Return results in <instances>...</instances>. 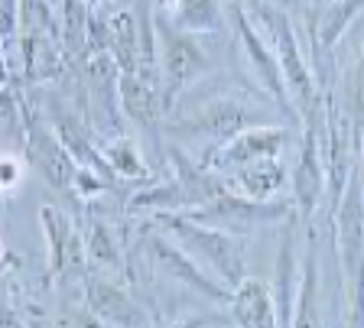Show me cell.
Returning a JSON list of instances; mask_svg holds the SVG:
<instances>
[{
    "instance_id": "20",
    "label": "cell",
    "mask_w": 364,
    "mask_h": 328,
    "mask_svg": "<svg viewBox=\"0 0 364 328\" xmlns=\"http://www.w3.org/2000/svg\"><path fill=\"white\" fill-rule=\"evenodd\" d=\"M364 10V0H332L318 20L316 33H312V46H318V53H332L335 43L341 39V33L348 30V23Z\"/></svg>"
},
{
    "instance_id": "5",
    "label": "cell",
    "mask_w": 364,
    "mask_h": 328,
    "mask_svg": "<svg viewBox=\"0 0 364 328\" xmlns=\"http://www.w3.org/2000/svg\"><path fill=\"white\" fill-rule=\"evenodd\" d=\"M335 212V237H338V260L345 283H358L364 276V179L351 173L345 192L332 205Z\"/></svg>"
},
{
    "instance_id": "21",
    "label": "cell",
    "mask_w": 364,
    "mask_h": 328,
    "mask_svg": "<svg viewBox=\"0 0 364 328\" xmlns=\"http://www.w3.org/2000/svg\"><path fill=\"white\" fill-rule=\"evenodd\" d=\"M173 23L186 33H212L218 30L221 0H176Z\"/></svg>"
},
{
    "instance_id": "4",
    "label": "cell",
    "mask_w": 364,
    "mask_h": 328,
    "mask_svg": "<svg viewBox=\"0 0 364 328\" xmlns=\"http://www.w3.org/2000/svg\"><path fill=\"white\" fill-rule=\"evenodd\" d=\"M293 202H257L247 195L225 189L218 192L212 202L192 208V212H179L186 218H196L202 224H215V228H228V231H244L250 224H267V222H287L293 214Z\"/></svg>"
},
{
    "instance_id": "9",
    "label": "cell",
    "mask_w": 364,
    "mask_h": 328,
    "mask_svg": "<svg viewBox=\"0 0 364 328\" xmlns=\"http://www.w3.org/2000/svg\"><path fill=\"white\" fill-rule=\"evenodd\" d=\"M26 133H30L26 137V153H30V160L36 163V169L46 176V182L53 185V189L68 192L78 182L82 166L72 160V153L65 150L59 133H53L36 114H26Z\"/></svg>"
},
{
    "instance_id": "13",
    "label": "cell",
    "mask_w": 364,
    "mask_h": 328,
    "mask_svg": "<svg viewBox=\"0 0 364 328\" xmlns=\"http://www.w3.org/2000/svg\"><path fill=\"white\" fill-rule=\"evenodd\" d=\"M247 111L237 101H208V104L196 107L189 117H179V121L166 124V130L173 133H192V137H215L221 140L235 137L247 127Z\"/></svg>"
},
{
    "instance_id": "10",
    "label": "cell",
    "mask_w": 364,
    "mask_h": 328,
    "mask_svg": "<svg viewBox=\"0 0 364 328\" xmlns=\"http://www.w3.org/2000/svg\"><path fill=\"white\" fill-rule=\"evenodd\" d=\"M85 305L111 328H150V315L127 290L98 273H85Z\"/></svg>"
},
{
    "instance_id": "11",
    "label": "cell",
    "mask_w": 364,
    "mask_h": 328,
    "mask_svg": "<svg viewBox=\"0 0 364 328\" xmlns=\"http://www.w3.org/2000/svg\"><path fill=\"white\" fill-rule=\"evenodd\" d=\"M231 16H235L237 39H241V46H244V53H247L254 72H257L260 84H264L267 94H273V101H277V104H280L283 111L289 114L293 101H289V92H287V82H283V72H280V62H277V53H273V49L264 43V36L254 30V23H250V16H247V10H244V7L231 4Z\"/></svg>"
},
{
    "instance_id": "8",
    "label": "cell",
    "mask_w": 364,
    "mask_h": 328,
    "mask_svg": "<svg viewBox=\"0 0 364 328\" xmlns=\"http://www.w3.org/2000/svg\"><path fill=\"white\" fill-rule=\"evenodd\" d=\"M287 146V130L280 127H244L241 133L215 143V150L205 153L202 166L215 173H237L260 160H277Z\"/></svg>"
},
{
    "instance_id": "31",
    "label": "cell",
    "mask_w": 364,
    "mask_h": 328,
    "mask_svg": "<svg viewBox=\"0 0 364 328\" xmlns=\"http://www.w3.org/2000/svg\"><path fill=\"white\" fill-rule=\"evenodd\" d=\"M85 4H98V0H85Z\"/></svg>"
},
{
    "instance_id": "26",
    "label": "cell",
    "mask_w": 364,
    "mask_h": 328,
    "mask_svg": "<svg viewBox=\"0 0 364 328\" xmlns=\"http://www.w3.org/2000/svg\"><path fill=\"white\" fill-rule=\"evenodd\" d=\"M0 328H26L23 315H16L14 305H7L4 299H0Z\"/></svg>"
},
{
    "instance_id": "7",
    "label": "cell",
    "mask_w": 364,
    "mask_h": 328,
    "mask_svg": "<svg viewBox=\"0 0 364 328\" xmlns=\"http://www.w3.org/2000/svg\"><path fill=\"white\" fill-rule=\"evenodd\" d=\"M39 222L46 231V244H49V276H53L59 286L85 280L88 273V253H85V241L75 231L72 218H68L62 208L43 205L39 208Z\"/></svg>"
},
{
    "instance_id": "17",
    "label": "cell",
    "mask_w": 364,
    "mask_h": 328,
    "mask_svg": "<svg viewBox=\"0 0 364 328\" xmlns=\"http://www.w3.org/2000/svg\"><path fill=\"white\" fill-rule=\"evenodd\" d=\"M289 328H318V257H316V234H309V247L303 257V273H299V293L293 305V322Z\"/></svg>"
},
{
    "instance_id": "14",
    "label": "cell",
    "mask_w": 364,
    "mask_h": 328,
    "mask_svg": "<svg viewBox=\"0 0 364 328\" xmlns=\"http://www.w3.org/2000/svg\"><path fill=\"white\" fill-rule=\"evenodd\" d=\"M231 322L237 328H280V319H277V302H273V290L267 283L247 280L235 290V299H231Z\"/></svg>"
},
{
    "instance_id": "30",
    "label": "cell",
    "mask_w": 364,
    "mask_h": 328,
    "mask_svg": "<svg viewBox=\"0 0 364 328\" xmlns=\"http://www.w3.org/2000/svg\"><path fill=\"white\" fill-rule=\"evenodd\" d=\"M0 82H7V65H4V49H0Z\"/></svg>"
},
{
    "instance_id": "1",
    "label": "cell",
    "mask_w": 364,
    "mask_h": 328,
    "mask_svg": "<svg viewBox=\"0 0 364 328\" xmlns=\"http://www.w3.org/2000/svg\"><path fill=\"white\" fill-rule=\"evenodd\" d=\"M153 218H156V228H166L169 234L179 237L182 251H189L231 293L247 280V273H244V251L231 231L215 228V224H202L179 212H163V214H153Z\"/></svg>"
},
{
    "instance_id": "28",
    "label": "cell",
    "mask_w": 364,
    "mask_h": 328,
    "mask_svg": "<svg viewBox=\"0 0 364 328\" xmlns=\"http://www.w3.org/2000/svg\"><path fill=\"white\" fill-rule=\"evenodd\" d=\"M23 322H26V328H55V322H49L43 312H30V315H23Z\"/></svg>"
},
{
    "instance_id": "19",
    "label": "cell",
    "mask_w": 364,
    "mask_h": 328,
    "mask_svg": "<svg viewBox=\"0 0 364 328\" xmlns=\"http://www.w3.org/2000/svg\"><path fill=\"white\" fill-rule=\"evenodd\" d=\"M85 253H88V267L114 270V273H130V270L124 267L121 241L114 237V231L107 228L101 218H88V231H85Z\"/></svg>"
},
{
    "instance_id": "3",
    "label": "cell",
    "mask_w": 364,
    "mask_h": 328,
    "mask_svg": "<svg viewBox=\"0 0 364 328\" xmlns=\"http://www.w3.org/2000/svg\"><path fill=\"white\" fill-rule=\"evenodd\" d=\"M156 33L163 43L159 46V62H163L159 101H163V111H169L176 104V94L208 69V59H205V49L192 39V33L179 30L169 16H156Z\"/></svg>"
},
{
    "instance_id": "18",
    "label": "cell",
    "mask_w": 364,
    "mask_h": 328,
    "mask_svg": "<svg viewBox=\"0 0 364 328\" xmlns=\"http://www.w3.org/2000/svg\"><path fill=\"white\" fill-rule=\"evenodd\" d=\"M192 195L186 192V185L179 179L173 182H153L144 192L130 195L127 214H163V212H189Z\"/></svg>"
},
{
    "instance_id": "2",
    "label": "cell",
    "mask_w": 364,
    "mask_h": 328,
    "mask_svg": "<svg viewBox=\"0 0 364 328\" xmlns=\"http://www.w3.org/2000/svg\"><path fill=\"white\" fill-rule=\"evenodd\" d=\"M254 10H257L260 23H264L273 36V53H277V62H280L289 101L299 107V121H303V127H312V111H316V104H318L316 78H312L309 65H306L303 53H299V43H296V36H293V26H289V20H287L283 10H273V7H267V4H257V0H254Z\"/></svg>"
},
{
    "instance_id": "16",
    "label": "cell",
    "mask_w": 364,
    "mask_h": 328,
    "mask_svg": "<svg viewBox=\"0 0 364 328\" xmlns=\"http://www.w3.org/2000/svg\"><path fill=\"white\" fill-rule=\"evenodd\" d=\"M231 176H235L231 192L247 195V199H257V202H270L280 192V185L287 182V169H283L280 160H260V163H250V166L231 173Z\"/></svg>"
},
{
    "instance_id": "27",
    "label": "cell",
    "mask_w": 364,
    "mask_h": 328,
    "mask_svg": "<svg viewBox=\"0 0 364 328\" xmlns=\"http://www.w3.org/2000/svg\"><path fill=\"white\" fill-rule=\"evenodd\" d=\"M16 176H20V169H16L14 156H0V185H14Z\"/></svg>"
},
{
    "instance_id": "23",
    "label": "cell",
    "mask_w": 364,
    "mask_h": 328,
    "mask_svg": "<svg viewBox=\"0 0 364 328\" xmlns=\"http://www.w3.org/2000/svg\"><path fill=\"white\" fill-rule=\"evenodd\" d=\"M20 23H23V33L30 39L55 36L53 4H49V0H20Z\"/></svg>"
},
{
    "instance_id": "24",
    "label": "cell",
    "mask_w": 364,
    "mask_h": 328,
    "mask_svg": "<svg viewBox=\"0 0 364 328\" xmlns=\"http://www.w3.org/2000/svg\"><path fill=\"white\" fill-rule=\"evenodd\" d=\"M348 328H364V276L348 286Z\"/></svg>"
},
{
    "instance_id": "32",
    "label": "cell",
    "mask_w": 364,
    "mask_h": 328,
    "mask_svg": "<svg viewBox=\"0 0 364 328\" xmlns=\"http://www.w3.org/2000/svg\"><path fill=\"white\" fill-rule=\"evenodd\" d=\"M166 4H176V0H166Z\"/></svg>"
},
{
    "instance_id": "12",
    "label": "cell",
    "mask_w": 364,
    "mask_h": 328,
    "mask_svg": "<svg viewBox=\"0 0 364 328\" xmlns=\"http://www.w3.org/2000/svg\"><path fill=\"white\" fill-rule=\"evenodd\" d=\"M326 160L318 153V137L316 127H303V150H299V160L293 169V208L296 214L309 222L312 212H316L322 192H326Z\"/></svg>"
},
{
    "instance_id": "6",
    "label": "cell",
    "mask_w": 364,
    "mask_h": 328,
    "mask_svg": "<svg viewBox=\"0 0 364 328\" xmlns=\"http://www.w3.org/2000/svg\"><path fill=\"white\" fill-rule=\"evenodd\" d=\"M144 244H146V251H150L153 263H156L163 273L173 276L176 283H182L186 290H196L198 296L212 299V302H218V305H231L235 293L228 290L225 283L215 280V276L208 273V270H205L189 251H182L173 237L159 234V231H146Z\"/></svg>"
},
{
    "instance_id": "22",
    "label": "cell",
    "mask_w": 364,
    "mask_h": 328,
    "mask_svg": "<svg viewBox=\"0 0 364 328\" xmlns=\"http://www.w3.org/2000/svg\"><path fill=\"white\" fill-rule=\"evenodd\" d=\"M105 160H107V166L124 179H150V169L140 160V150H136L134 140L124 137V133H117V137L107 143Z\"/></svg>"
},
{
    "instance_id": "25",
    "label": "cell",
    "mask_w": 364,
    "mask_h": 328,
    "mask_svg": "<svg viewBox=\"0 0 364 328\" xmlns=\"http://www.w3.org/2000/svg\"><path fill=\"white\" fill-rule=\"evenodd\" d=\"M228 319H218V315H196V319H179L169 328H212V325H225Z\"/></svg>"
},
{
    "instance_id": "29",
    "label": "cell",
    "mask_w": 364,
    "mask_h": 328,
    "mask_svg": "<svg viewBox=\"0 0 364 328\" xmlns=\"http://www.w3.org/2000/svg\"><path fill=\"white\" fill-rule=\"evenodd\" d=\"M257 4H267V7H273V10H283V7H299L306 0H257Z\"/></svg>"
},
{
    "instance_id": "15",
    "label": "cell",
    "mask_w": 364,
    "mask_h": 328,
    "mask_svg": "<svg viewBox=\"0 0 364 328\" xmlns=\"http://www.w3.org/2000/svg\"><path fill=\"white\" fill-rule=\"evenodd\" d=\"M296 293H299V280H296L293 214H289L287 231H283V237H280V251H277V290H273V302H277V319H280V328H289V322H293Z\"/></svg>"
}]
</instances>
